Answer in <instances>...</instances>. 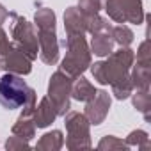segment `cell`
<instances>
[{
	"instance_id": "cell-1",
	"label": "cell",
	"mask_w": 151,
	"mask_h": 151,
	"mask_svg": "<svg viewBox=\"0 0 151 151\" xmlns=\"http://www.w3.org/2000/svg\"><path fill=\"white\" fill-rule=\"evenodd\" d=\"M29 94L30 89L22 78L13 77V75H6L0 78V103L6 109H18L25 103Z\"/></svg>"
}]
</instances>
